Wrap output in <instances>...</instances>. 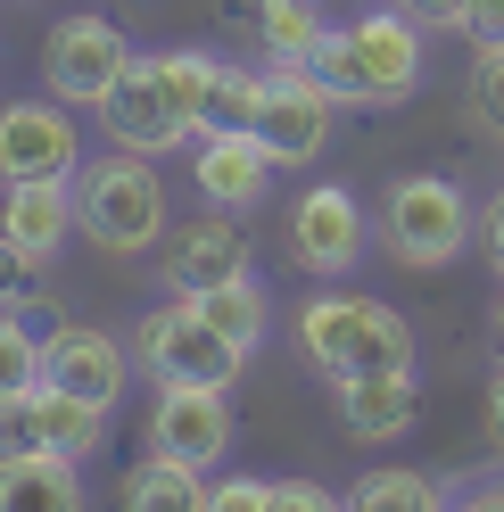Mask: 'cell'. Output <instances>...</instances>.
Wrapping results in <instances>:
<instances>
[{"mask_svg": "<svg viewBox=\"0 0 504 512\" xmlns=\"http://www.w3.org/2000/svg\"><path fill=\"white\" fill-rule=\"evenodd\" d=\"M480 248H488V265H496V281H504V190L480 207Z\"/></svg>", "mask_w": 504, "mask_h": 512, "instance_id": "cell-32", "label": "cell"}, {"mask_svg": "<svg viewBox=\"0 0 504 512\" xmlns=\"http://www.w3.org/2000/svg\"><path fill=\"white\" fill-rule=\"evenodd\" d=\"M34 306H50V256L0 232V314H34Z\"/></svg>", "mask_w": 504, "mask_h": 512, "instance_id": "cell-23", "label": "cell"}, {"mask_svg": "<svg viewBox=\"0 0 504 512\" xmlns=\"http://www.w3.org/2000/svg\"><path fill=\"white\" fill-rule=\"evenodd\" d=\"M463 42H471V50L504 42V0H463Z\"/></svg>", "mask_w": 504, "mask_h": 512, "instance_id": "cell-30", "label": "cell"}, {"mask_svg": "<svg viewBox=\"0 0 504 512\" xmlns=\"http://www.w3.org/2000/svg\"><path fill=\"white\" fill-rule=\"evenodd\" d=\"M265 512H348V496L323 488V479H273V504Z\"/></svg>", "mask_w": 504, "mask_h": 512, "instance_id": "cell-28", "label": "cell"}, {"mask_svg": "<svg viewBox=\"0 0 504 512\" xmlns=\"http://www.w3.org/2000/svg\"><path fill=\"white\" fill-rule=\"evenodd\" d=\"M381 223L364 215V199L348 182H306L298 199H290V265L314 273V281H339V273H356L364 265V248Z\"/></svg>", "mask_w": 504, "mask_h": 512, "instance_id": "cell-6", "label": "cell"}, {"mask_svg": "<svg viewBox=\"0 0 504 512\" xmlns=\"http://www.w3.org/2000/svg\"><path fill=\"white\" fill-rule=\"evenodd\" d=\"M372 223H381V248L397 256V265H414V273L455 265V256L471 248V232H480V215H471L455 174H397Z\"/></svg>", "mask_w": 504, "mask_h": 512, "instance_id": "cell-4", "label": "cell"}, {"mask_svg": "<svg viewBox=\"0 0 504 512\" xmlns=\"http://www.w3.org/2000/svg\"><path fill=\"white\" fill-rule=\"evenodd\" d=\"M191 182H199L207 207L248 215V207H265V190H273V157H265L257 133L224 124V133H199V149H191Z\"/></svg>", "mask_w": 504, "mask_h": 512, "instance_id": "cell-14", "label": "cell"}, {"mask_svg": "<svg viewBox=\"0 0 504 512\" xmlns=\"http://www.w3.org/2000/svg\"><path fill=\"white\" fill-rule=\"evenodd\" d=\"M17 455H50V430H42V380L25 397H0V463Z\"/></svg>", "mask_w": 504, "mask_h": 512, "instance_id": "cell-25", "label": "cell"}, {"mask_svg": "<svg viewBox=\"0 0 504 512\" xmlns=\"http://www.w3.org/2000/svg\"><path fill=\"white\" fill-rule=\"evenodd\" d=\"M133 67V50H124V25H108L100 9H75V17H58L50 25V42H42V75L58 100H83V108H100L116 75Z\"/></svg>", "mask_w": 504, "mask_h": 512, "instance_id": "cell-10", "label": "cell"}, {"mask_svg": "<svg viewBox=\"0 0 504 512\" xmlns=\"http://www.w3.org/2000/svg\"><path fill=\"white\" fill-rule=\"evenodd\" d=\"M389 9H405L422 34H463V0H389Z\"/></svg>", "mask_w": 504, "mask_h": 512, "instance_id": "cell-29", "label": "cell"}, {"mask_svg": "<svg viewBox=\"0 0 504 512\" xmlns=\"http://www.w3.org/2000/svg\"><path fill=\"white\" fill-rule=\"evenodd\" d=\"M91 116H100L108 149H141V157H166V149H182V141H199L191 108L174 100V83H166L157 58H133V67L116 75V91H108Z\"/></svg>", "mask_w": 504, "mask_h": 512, "instance_id": "cell-7", "label": "cell"}, {"mask_svg": "<svg viewBox=\"0 0 504 512\" xmlns=\"http://www.w3.org/2000/svg\"><path fill=\"white\" fill-rule=\"evenodd\" d=\"M314 75H323V91L339 108H397V100H414L422 75H430V34L405 9L372 0L364 17H348V25L323 34Z\"/></svg>", "mask_w": 504, "mask_h": 512, "instance_id": "cell-1", "label": "cell"}, {"mask_svg": "<svg viewBox=\"0 0 504 512\" xmlns=\"http://www.w3.org/2000/svg\"><path fill=\"white\" fill-rule=\"evenodd\" d=\"M323 34H331L323 0H257V50L273 67H314Z\"/></svg>", "mask_w": 504, "mask_h": 512, "instance_id": "cell-19", "label": "cell"}, {"mask_svg": "<svg viewBox=\"0 0 504 512\" xmlns=\"http://www.w3.org/2000/svg\"><path fill=\"white\" fill-rule=\"evenodd\" d=\"M133 364L157 380V389H166V380H191V389H232L248 356L199 314V298H174V306H149L141 323H133Z\"/></svg>", "mask_w": 504, "mask_h": 512, "instance_id": "cell-5", "label": "cell"}, {"mask_svg": "<svg viewBox=\"0 0 504 512\" xmlns=\"http://www.w3.org/2000/svg\"><path fill=\"white\" fill-rule=\"evenodd\" d=\"M348 512H447V488L414 463H372L364 479H348Z\"/></svg>", "mask_w": 504, "mask_h": 512, "instance_id": "cell-20", "label": "cell"}, {"mask_svg": "<svg viewBox=\"0 0 504 512\" xmlns=\"http://www.w3.org/2000/svg\"><path fill=\"white\" fill-rule=\"evenodd\" d=\"M471 116H480L488 141H504V42H488L480 67H471Z\"/></svg>", "mask_w": 504, "mask_h": 512, "instance_id": "cell-26", "label": "cell"}, {"mask_svg": "<svg viewBox=\"0 0 504 512\" xmlns=\"http://www.w3.org/2000/svg\"><path fill=\"white\" fill-rule=\"evenodd\" d=\"M166 223H174V207H166V174H157L141 149H108L100 166L75 174V232H83L91 248L141 256V248L166 240Z\"/></svg>", "mask_w": 504, "mask_h": 512, "instance_id": "cell-3", "label": "cell"}, {"mask_svg": "<svg viewBox=\"0 0 504 512\" xmlns=\"http://www.w3.org/2000/svg\"><path fill=\"white\" fill-rule=\"evenodd\" d=\"M83 133L67 100H9L0 108V182H75Z\"/></svg>", "mask_w": 504, "mask_h": 512, "instance_id": "cell-11", "label": "cell"}, {"mask_svg": "<svg viewBox=\"0 0 504 512\" xmlns=\"http://www.w3.org/2000/svg\"><path fill=\"white\" fill-rule=\"evenodd\" d=\"M42 380V331L25 314H0V397H25Z\"/></svg>", "mask_w": 504, "mask_h": 512, "instance_id": "cell-24", "label": "cell"}, {"mask_svg": "<svg viewBox=\"0 0 504 512\" xmlns=\"http://www.w3.org/2000/svg\"><path fill=\"white\" fill-rule=\"evenodd\" d=\"M0 232L34 256H58L75 232V182H9V199H0Z\"/></svg>", "mask_w": 504, "mask_h": 512, "instance_id": "cell-16", "label": "cell"}, {"mask_svg": "<svg viewBox=\"0 0 504 512\" xmlns=\"http://www.w3.org/2000/svg\"><path fill=\"white\" fill-rule=\"evenodd\" d=\"M215 496V471H191L174 455H141L116 488V512H207Z\"/></svg>", "mask_w": 504, "mask_h": 512, "instance_id": "cell-18", "label": "cell"}, {"mask_svg": "<svg viewBox=\"0 0 504 512\" xmlns=\"http://www.w3.org/2000/svg\"><path fill=\"white\" fill-rule=\"evenodd\" d=\"M422 422V380L414 372H364V380H339V430L364 438V446H389Z\"/></svg>", "mask_w": 504, "mask_h": 512, "instance_id": "cell-15", "label": "cell"}, {"mask_svg": "<svg viewBox=\"0 0 504 512\" xmlns=\"http://www.w3.org/2000/svg\"><path fill=\"white\" fill-rule=\"evenodd\" d=\"M133 372L141 364L124 356V339H108L100 323H50L42 331V380L67 389V397H83V405H108L116 413V397H124Z\"/></svg>", "mask_w": 504, "mask_h": 512, "instance_id": "cell-12", "label": "cell"}, {"mask_svg": "<svg viewBox=\"0 0 504 512\" xmlns=\"http://www.w3.org/2000/svg\"><path fill=\"white\" fill-rule=\"evenodd\" d=\"M0 512H83V463L75 455L0 463Z\"/></svg>", "mask_w": 504, "mask_h": 512, "instance_id": "cell-17", "label": "cell"}, {"mask_svg": "<svg viewBox=\"0 0 504 512\" xmlns=\"http://www.w3.org/2000/svg\"><path fill=\"white\" fill-rule=\"evenodd\" d=\"M42 430H50V455H100L108 446V405H83V397H67V389H50L42 380Z\"/></svg>", "mask_w": 504, "mask_h": 512, "instance_id": "cell-22", "label": "cell"}, {"mask_svg": "<svg viewBox=\"0 0 504 512\" xmlns=\"http://www.w3.org/2000/svg\"><path fill=\"white\" fill-rule=\"evenodd\" d=\"M488 331H496V347H504V298H496V314H488Z\"/></svg>", "mask_w": 504, "mask_h": 512, "instance_id": "cell-34", "label": "cell"}, {"mask_svg": "<svg viewBox=\"0 0 504 512\" xmlns=\"http://www.w3.org/2000/svg\"><path fill=\"white\" fill-rule=\"evenodd\" d=\"M331 124H339V100L323 91V75H314V67H273L265 91H257L248 133L265 141L273 166H306V157L331 149Z\"/></svg>", "mask_w": 504, "mask_h": 512, "instance_id": "cell-8", "label": "cell"}, {"mask_svg": "<svg viewBox=\"0 0 504 512\" xmlns=\"http://www.w3.org/2000/svg\"><path fill=\"white\" fill-rule=\"evenodd\" d=\"M447 512H504V479H471V488H455Z\"/></svg>", "mask_w": 504, "mask_h": 512, "instance_id": "cell-31", "label": "cell"}, {"mask_svg": "<svg viewBox=\"0 0 504 512\" xmlns=\"http://www.w3.org/2000/svg\"><path fill=\"white\" fill-rule=\"evenodd\" d=\"M157 273H166V290H174V298H207V290H224V281H240V273H248V232H240V215L207 207L191 232H174V240H166Z\"/></svg>", "mask_w": 504, "mask_h": 512, "instance_id": "cell-13", "label": "cell"}, {"mask_svg": "<svg viewBox=\"0 0 504 512\" xmlns=\"http://www.w3.org/2000/svg\"><path fill=\"white\" fill-rule=\"evenodd\" d=\"M199 314H207V323L240 347V356H257L265 331H273V306H265V290H257V273L224 281V290H207V298H199Z\"/></svg>", "mask_w": 504, "mask_h": 512, "instance_id": "cell-21", "label": "cell"}, {"mask_svg": "<svg viewBox=\"0 0 504 512\" xmlns=\"http://www.w3.org/2000/svg\"><path fill=\"white\" fill-rule=\"evenodd\" d=\"M480 430H488L496 463H504V364H496V380H488V413H480Z\"/></svg>", "mask_w": 504, "mask_h": 512, "instance_id": "cell-33", "label": "cell"}, {"mask_svg": "<svg viewBox=\"0 0 504 512\" xmlns=\"http://www.w3.org/2000/svg\"><path fill=\"white\" fill-rule=\"evenodd\" d=\"M298 356L314 364L339 389V380H364V372H414V323L381 298H356V290H314L298 306Z\"/></svg>", "mask_w": 504, "mask_h": 512, "instance_id": "cell-2", "label": "cell"}, {"mask_svg": "<svg viewBox=\"0 0 504 512\" xmlns=\"http://www.w3.org/2000/svg\"><path fill=\"white\" fill-rule=\"evenodd\" d=\"M149 455H174L191 471H224L232 455V389H191V380H166L149 397Z\"/></svg>", "mask_w": 504, "mask_h": 512, "instance_id": "cell-9", "label": "cell"}, {"mask_svg": "<svg viewBox=\"0 0 504 512\" xmlns=\"http://www.w3.org/2000/svg\"><path fill=\"white\" fill-rule=\"evenodd\" d=\"M265 504H273V479H257V471H224L207 496V512H265Z\"/></svg>", "mask_w": 504, "mask_h": 512, "instance_id": "cell-27", "label": "cell"}]
</instances>
